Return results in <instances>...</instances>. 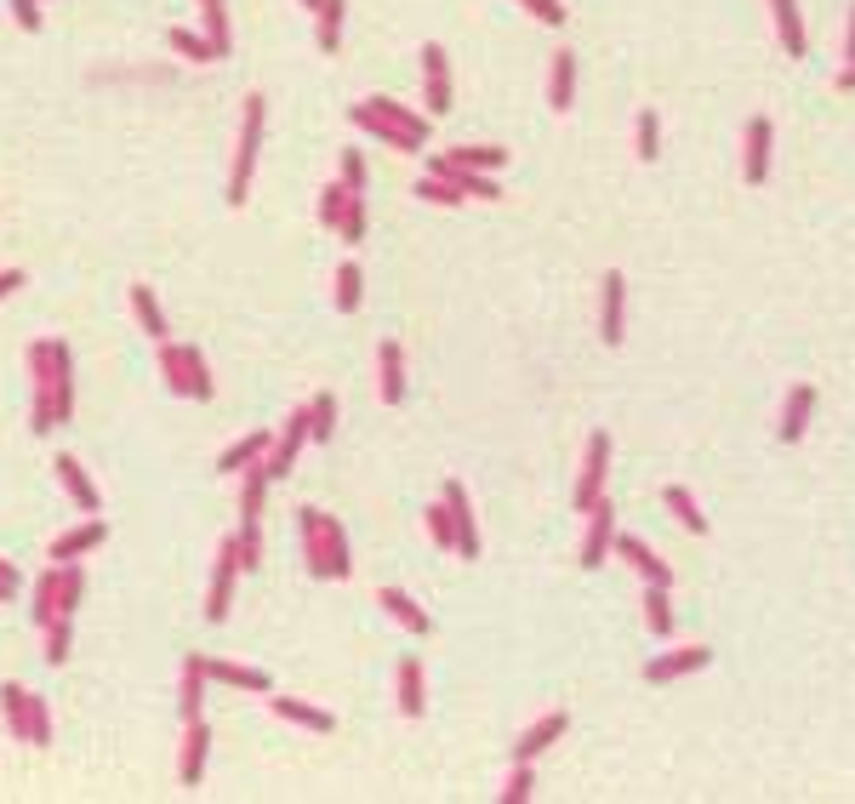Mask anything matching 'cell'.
Returning <instances> with one entry per match:
<instances>
[{
    "instance_id": "obj_1",
    "label": "cell",
    "mask_w": 855,
    "mask_h": 804,
    "mask_svg": "<svg viewBox=\"0 0 855 804\" xmlns=\"http://www.w3.org/2000/svg\"><path fill=\"white\" fill-rule=\"evenodd\" d=\"M29 376H35V434H52L74 411V376H69V348L58 337L29 343Z\"/></svg>"
},
{
    "instance_id": "obj_2",
    "label": "cell",
    "mask_w": 855,
    "mask_h": 804,
    "mask_svg": "<svg viewBox=\"0 0 855 804\" xmlns=\"http://www.w3.org/2000/svg\"><path fill=\"white\" fill-rule=\"evenodd\" d=\"M297 519H303V560H309V571L320 576V583H342V576L354 571L342 525L332 514H320V508H303Z\"/></svg>"
},
{
    "instance_id": "obj_3",
    "label": "cell",
    "mask_w": 855,
    "mask_h": 804,
    "mask_svg": "<svg viewBox=\"0 0 855 804\" xmlns=\"http://www.w3.org/2000/svg\"><path fill=\"white\" fill-rule=\"evenodd\" d=\"M263 125H268V97L251 92L240 104V143H234V166H229V206L251 194V166L263 155Z\"/></svg>"
},
{
    "instance_id": "obj_4",
    "label": "cell",
    "mask_w": 855,
    "mask_h": 804,
    "mask_svg": "<svg viewBox=\"0 0 855 804\" xmlns=\"http://www.w3.org/2000/svg\"><path fill=\"white\" fill-rule=\"evenodd\" d=\"M160 376L183 399H212V371L194 343H160Z\"/></svg>"
},
{
    "instance_id": "obj_5",
    "label": "cell",
    "mask_w": 855,
    "mask_h": 804,
    "mask_svg": "<svg viewBox=\"0 0 855 804\" xmlns=\"http://www.w3.org/2000/svg\"><path fill=\"white\" fill-rule=\"evenodd\" d=\"M605 473H611V434H593L588 440V457H582V473H576V514H588L599 496H605Z\"/></svg>"
},
{
    "instance_id": "obj_6",
    "label": "cell",
    "mask_w": 855,
    "mask_h": 804,
    "mask_svg": "<svg viewBox=\"0 0 855 804\" xmlns=\"http://www.w3.org/2000/svg\"><path fill=\"white\" fill-rule=\"evenodd\" d=\"M303 445H309V406H303V411H291V417H286V429L268 440V457H263L268 480H286L291 463H297V451H303Z\"/></svg>"
},
{
    "instance_id": "obj_7",
    "label": "cell",
    "mask_w": 855,
    "mask_h": 804,
    "mask_svg": "<svg viewBox=\"0 0 855 804\" xmlns=\"http://www.w3.org/2000/svg\"><path fill=\"white\" fill-rule=\"evenodd\" d=\"M422 104H428V120L450 115V63H445V46L434 40L422 46Z\"/></svg>"
},
{
    "instance_id": "obj_8",
    "label": "cell",
    "mask_w": 855,
    "mask_h": 804,
    "mask_svg": "<svg viewBox=\"0 0 855 804\" xmlns=\"http://www.w3.org/2000/svg\"><path fill=\"white\" fill-rule=\"evenodd\" d=\"M611 542H616V508H611L605 496H599L593 508H588V531H582V560H576V565H582V571H599V565H605V554H611Z\"/></svg>"
},
{
    "instance_id": "obj_9",
    "label": "cell",
    "mask_w": 855,
    "mask_h": 804,
    "mask_svg": "<svg viewBox=\"0 0 855 804\" xmlns=\"http://www.w3.org/2000/svg\"><path fill=\"white\" fill-rule=\"evenodd\" d=\"M234 576H240V548H234V537L217 548V565H212V593H206V616L212 622H222L229 616V605H234Z\"/></svg>"
},
{
    "instance_id": "obj_10",
    "label": "cell",
    "mask_w": 855,
    "mask_h": 804,
    "mask_svg": "<svg viewBox=\"0 0 855 804\" xmlns=\"http://www.w3.org/2000/svg\"><path fill=\"white\" fill-rule=\"evenodd\" d=\"M708 662H713L708 645H685V650H667V657L645 662V680H650V685H673V680H685V673H701Z\"/></svg>"
},
{
    "instance_id": "obj_11",
    "label": "cell",
    "mask_w": 855,
    "mask_h": 804,
    "mask_svg": "<svg viewBox=\"0 0 855 804\" xmlns=\"http://www.w3.org/2000/svg\"><path fill=\"white\" fill-rule=\"evenodd\" d=\"M770 137H775V132H770V120H764V115H752V120H747V132H742V148H747V155H742V178H747L752 189H759V183H764V171H770Z\"/></svg>"
},
{
    "instance_id": "obj_12",
    "label": "cell",
    "mask_w": 855,
    "mask_h": 804,
    "mask_svg": "<svg viewBox=\"0 0 855 804\" xmlns=\"http://www.w3.org/2000/svg\"><path fill=\"white\" fill-rule=\"evenodd\" d=\"M434 178H445L450 189H457L462 200H502V189L491 183V171H473V166H457L450 155L434 160Z\"/></svg>"
},
{
    "instance_id": "obj_13",
    "label": "cell",
    "mask_w": 855,
    "mask_h": 804,
    "mask_svg": "<svg viewBox=\"0 0 855 804\" xmlns=\"http://www.w3.org/2000/svg\"><path fill=\"white\" fill-rule=\"evenodd\" d=\"M445 508H450V525H457V554L462 560H480V531H473V508H468V491L462 480H445Z\"/></svg>"
},
{
    "instance_id": "obj_14",
    "label": "cell",
    "mask_w": 855,
    "mask_h": 804,
    "mask_svg": "<svg viewBox=\"0 0 855 804\" xmlns=\"http://www.w3.org/2000/svg\"><path fill=\"white\" fill-rule=\"evenodd\" d=\"M611 554H616V560H627V565H634V571L645 576L650 588H673V571H667V560H657V554H650V548H645L639 537H622V531H616V542H611Z\"/></svg>"
},
{
    "instance_id": "obj_15",
    "label": "cell",
    "mask_w": 855,
    "mask_h": 804,
    "mask_svg": "<svg viewBox=\"0 0 855 804\" xmlns=\"http://www.w3.org/2000/svg\"><path fill=\"white\" fill-rule=\"evenodd\" d=\"M206 753H212L206 719H189V731H183V759H178V782H183L189 793L200 788V776H206Z\"/></svg>"
},
{
    "instance_id": "obj_16",
    "label": "cell",
    "mask_w": 855,
    "mask_h": 804,
    "mask_svg": "<svg viewBox=\"0 0 855 804\" xmlns=\"http://www.w3.org/2000/svg\"><path fill=\"white\" fill-rule=\"evenodd\" d=\"M354 125H360V132H371L376 143H388L394 155H422V137L399 132V125H394V120H383V115H376L371 104H354Z\"/></svg>"
},
{
    "instance_id": "obj_17",
    "label": "cell",
    "mask_w": 855,
    "mask_h": 804,
    "mask_svg": "<svg viewBox=\"0 0 855 804\" xmlns=\"http://www.w3.org/2000/svg\"><path fill=\"white\" fill-rule=\"evenodd\" d=\"M622 314H627V280H622V268H611L605 297H599V337H605L611 348L622 343Z\"/></svg>"
},
{
    "instance_id": "obj_18",
    "label": "cell",
    "mask_w": 855,
    "mask_h": 804,
    "mask_svg": "<svg viewBox=\"0 0 855 804\" xmlns=\"http://www.w3.org/2000/svg\"><path fill=\"white\" fill-rule=\"evenodd\" d=\"M376 394H383V406L406 399V355H399V343L376 348Z\"/></svg>"
},
{
    "instance_id": "obj_19",
    "label": "cell",
    "mask_w": 855,
    "mask_h": 804,
    "mask_svg": "<svg viewBox=\"0 0 855 804\" xmlns=\"http://www.w3.org/2000/svg\"><path fill=\"white\" fill-rule=\"evenodd\" d=\"M206 680L234 685V691H251V696H268V691H274V680H268L263 668H245V662H217V657H206Z\"/></svg>"
},
{
    "instance_id": "obj_20",
    "label": "cell",
    "mask_w": 855,
    "mask_h": 804,
    "mask_svg": "<svg viewBox=\"0 0 855 804\" xmlns=\"http://www.w3.org/2000/svg\"><path fill=\"white\" fill-rule=\"evenodd\" d=\"M565 724H570L565 713H542V719L531 724V731H525V736L514 742V759H519V765H531V759H537V753H547L553 742H559V736H565Z\"/></svg>"
},
{
    "instance_id": "obj_21",
    "label": "cell",
    "mask_w": 855,
    "mask_h": 804,
    "mask_svg": "<svg viewBox=\"0 0 855 804\" xmlns=\"http://www.w3.org/2000/svg\"><path fill=\"white\" fill-rule=\"evenodd\" d=\"M104 537H109V525L104 519H86V525H74V531H63L58 542H52V560L63 565V560H81V554H92V548H104Z\"/></svg>"
},
{
    "instance_id": "obj_22",
    "label": "cell",
    "mask_w": 855,
    "mask_h": 804,
    "mask_svg": "<svg viewBox=\"0 0 855 804\" xmlns=\"http://www.w3.org/2000/svg\"><path fill=\"white\" fill-rule=\"evenodd\" d=\"M268 713H274V719H291V724H303V731H314V736H325V731H332V724H337V719L325 713V708H309V701H297V696H274V691H268Z\"/></svg>"
},
{
    "instance_id": "obj_23",
    "label": "cell",
    "mask_w": 855,
    "mask_h": 804,
    "mask_svg": "<svg viewBox=\"0 0 855 804\" xmlns=\"http://www.w3.org/2000/svg\"><path fill=\"white\" fill-rule=\"evenodd\" d=\"M52 468H58V480H63V491L74 496V508H81V514H97V508H104V496H97L92 473H86L81 463H74V457H58Z\"/></svg>"
},
{
    "instance_id": "obj_24",
    "label": "cell",
    "mask_w": 855,
    "mask_h": 804,
    "mask_svg": "<svg viewBox=\"0 0 855 804\" xmlns=\"http://www.w3.org/2000/svg\"><path fill=\"white\" fill-rule=\"evenodd\" d=\"M376 605H383V611H388L399 627H406V634H417V639L428 634V627H434V622H428V611L417 605L411 593H399V588H383V593H376Z\"/></svg>"
},
{
    "instance_id": "obj_25",
    "label": "cell",
    "mask_w": 855,
    "mask_h": 804,
    "mask_svg": "<svg viewBox=\"0 0 855 804\" xmlns=\"http://www.w3.org/2000/svg\"><path fill=\"white\" fill-rule=\"evenodd\" d=\"M547 104L559 109V115L576 104V52H553V69H547Z\"/></svg>"
},
{
    "instance_id": "obj_26",
    "label": "cell",
    "mask_w": 855,
    "mask_h": 804,
    "mask_svg": "<svg viewBox=\"0 0 855 804\" xmlns=\"http://www.w3.org/2000/svg\"><path fill=\"white\" fill-rule=\"evenodd\" d=\"M268 468L263 463H251V468H240V519H257L263 525V502H268Z\"/></svg>"
},
{
    "instance_id": "obj_27",
    "label": "cell",
    "mask_w": 855,
    "mask_h": 804,
    "mask_svg": "<svg viewBox=\"0 0 855 804\" xmlns=\"http://www.w3.org/2000/svg\"><path fill=\"white\" fill-rule=\"evenodd\" d=\"M206 657H200V650H189L183 657V724L189 719H200V708H206Z\"/></svg>"
},
{
    "instance_id": "obj_28",
    "label": "cell",
    "mask_w": 855,
    "mask_h": 804,
    "mask_svg": "<svg viewBox=\"0 0 855 804\" xmlns=\"http://www.w3.org/2000/svg\"><path fill=\"white\" fill-rule=\"evenodd\" d=\"M0 713H7L12 742H29V685H0Z\"/></svg>"
},
{
    "instance_id": "obj_29",
    "label": "cell",
    "mask_w": 855,
    "mask_h": 804,
    "mask_svg": "<svg viewBox=\"0 0 855 804\" xmlns=\"http://www.w3.org/2000/svg\"><path fill=\"white\" fill-rule=\"evenodd\" d=\"M810 406H816V388H810V383H798V388L787 394V406H782V440H787V445H798V440H804Z\"/></svg>"
},
{
    "instance_id": "obj_30",
    "label": "cell",
    "mask_w": 855,
    "mask_h": 804,
    "mask_svg": "<svg viewBox=\"0 0 855 804\" xmlns=\"http://www.w3.org/2000/svg\"><path fill=\"white\" fill-rule=\"evenodd\" d=\"M775 12V35H782V52L804 58V17H798V0H770Z\"/></svg>"
},
{
    "instance_id": "obj_31",
    "label": "cell",
    "mask_w": 855,
    "mask_h": 804,
    "mask_svg": "<svg viewBox=\"0 0 855 804\" xmlns=\"http://www.w3.org/2000/svg\"><path fill=\"white\" fill-rule=\"evenodd\" d=\"M422 708H428V691H422V662H417V657H406V662H399V713H406V719H422Z\"/></svg>"
},
{
    "instance_id": "obj_32",
    "label": "cell",
    "mask_w": 855,
    "mask_h": 804,
    "mask_svg": "<svg viewBox=\"0 0 855 804\" xmlns=\"http://www.w3.org/2000/svg\"><path fill=\"white\" fill-rule=\"evenodd\" d=\"M268 440H274L268 429L245 434L240 445H229V451H222V463H217V468H222V473H240V468H251V463H263V457H268Z\"/></svg>"
},
{
    "instance_id": "obj_33",
    "label": "cell",
    "mask_w": 855,
    "mask_h": 804,
    "mask_svg": "<svg viewBox=\"0 0 855 804\" xmlns=\"http://www.w3.org/2000/svg\"><path fill=\"white\" fill-rule=\"evenodd\" d=\"M200 17H206L212 52H217V58H229V46H234V35H229V0H200Z\"/></svg>"
},
{
    "instance_id": "obj_34",
    "label": "cell",
    "mask_w": 855,
    "mask_h": 804,
    "mask_svg": "<svg viewBox=\"0 0 855 804\" xmlns=\"http://www.w3.org/2000/svg\"><path fill=\"white\" fill-rule=\"evenodd\" d=\"M332 434H337V399L332 394H314L309 399V440L314 445H332Z\"/></svg>"
},
{
    "instance_id": "obj_35",
    "label": "cell",
    "mask_w": 855,
    "mask_h": 804,
    "mask_svg": "<svg viewBox=\"0 0 855 804\" xmlns=\"http://www.w3.org/2000/svg\"><path fill=\"white\" fill-rule=\"evenodd\" d=\"M365 104H371L376 115H383V120H394L399 132H411V137H422V143H428V115H411L406 104H394V97H365Z\"/></svg>"
},
{
    "instance_id": "obj_36",
    "label": "cell",
    "mask_w": 855,
    "mask_h": 804,
    "mask_svg": "<svg viewBox=\"0 0 855 804\" xmlns=\"http://www.w3.org/2000/svg\"><path fill=\"white\" fill-rule=\"evenodd\" d=\"M132 314H137V325L155 343H166V314H160V303H155V291L148 286H132Z\"/></svg>"
},
{
    "instance_id": "obj_37",
    "label": "cell",
    "mask_w": 855,
    "mask_h": 804,
    "mask_svg": "<svg viewBox=\"0 0 855 804\" xmlns=\"http://www.w3.org/2000/svg\"><path fill=\"white\" fill-rule=\"evenodd\" d=\"M667 514H673L678 525H685V531H696V537L708 531V514L696 508V496H690L685 485H667Z\"/></svg>"
},
{
    "instance_id": "obj_38",
    "label": "cell",
    "mask_w": 855,
    "mask_h": 804,
    "mask_svg": "<svg viewBox=\"0 0 855 804\" xmlns=\"http://www.w3.org/2000/svg\"><path fill=\"white\" fill-rule=\"evenodd\" d=\"M320 29H314V40H320V52H337V40H342V0H320Z\"/></svg>"
},
{
    "instance_id": "obj_39",
    "label": "cell",
    "mask_w": 855,
    "mask_h": 804,
    "mask_svg": "<svg viewBox=\"0 0 855 804\" xmlns=\"http://www.w3.org/2000/svg\"><path fill=\"white\" fill-rule=\"evenodd\" d=\"M645 622H650V634H673V605H667V588H650L645 583Z\"/></svg>"
},
{
    "instance_id": "obj_40",
    "label": "cell",
    "mask_w": 855,
    "mask_h": 804,
    "mask_svg": "<svg viewBox=\"0 0 855 804\" xmlns=\"http://www.w3.org/2000/svg\"><path fill=\"white\" fill-rule=\"evenodd\" d=\"M450 160H457V166H473V171H496L502 160H508V148H496V143H473V148H450Z\"/></svg>"
},
{
    "instance_id": "obj_41",
    "label": "cell",
    "mask_w": 855,
    "mask_h": 804,
    "mask_svg": "<svg viewBox=\"0 0 855 804\" xmlns=\"http://www.w3.org/2000/svg\"><path fill=\"white\" fill-rule=\"evenodd\" d=\"M360 291H365L360 263H342V268H337V309H342V314H354V309H360Z\"/></svg>"
},
{
    "instance_id": "obj_42",
    "label": "cell",
    "mask_w": 855,
    "mask_h": 804,
    "mask_svg": "<svg viewBox=\"0 0 855 804\" xmlns=\"http://www.w3.org/2000/svg\"><path fill=\"white\" fill-rule=\"evenodd\" d=\"M166 40H171V52H178V58H194V63H217L212 40H206V35H194V29H171Z\"/></svg>"
},
{
    "instance_id": "obj_43",
    "label": "cell",
    "mask_w": 855,
    "mask_h": 804,
    "mask_svg": "<svg viewBox=\"0 0 855 804\" xmlns=\"http://www.w3.org/2000/svg\"><path fill=\"white\" fill-rule=\"evenodd\" d=\"M29 747H52V708L40 691H29Z\"/></svg>"
},
{
    "instance_id": "obj_44",
    "label": "cell",
    "mask_w": 855,
    "mask_h": 804,
    "mask_svg": "<svg viewBox=\"0 0 855 804\" xmlns=\"http://www.w3.org/2000/svg\"><path fill=\"white\" fill-rule=\"evenodd\" d=\"M234 548H240V571H257L263 565V531H257V519H240Z\"/></svg>"
},
{
    "instance_id": "obj_45",
    "label": "cell",
    "mask_w": 855,
    "mask_h": 804,
    "mask_svg": "<svg viewBox=\"0 0 855 804\" xmlns=\"http://www.w3.org/2000/svg\"><path fill=\"white\" fill-rule=\"evenodd\" d=\"M52 616H58V565H52V571H46L40 583H35V622L46 627Z\"/></svg>"
},
{
    "instance_id": "obj_46",
    "label": "cell",
    "mask_w": 855,
    "mask_h": 804,
    "mask_svg": "<svg viewBox=\"0 0 855 804\" xmlns=\"http://www.w3.org/2000/svg\"><path fill=\"white\" fill-rule=\"evenodd\" d=\"M337 229H342L348 245H360V240H365V194H348V206H342V223H337Z\"/></svg>"
},
{
    "instance_id": "obj_47",
    "label": "cell",
    "mask_w": 855,
    "mask_h": 804,
    "mask_svg": "<svg viewBox=\"0 0 855 804\" xmlns=\"http://www.w3.org/2000/svg\"><path fill=\"white\" fill-rule=\"evenodd\" d=\"M348 194H354L348 183H325V194H320V223H325V229H337V223H342V206H348Z\"/></svg>"
},
{
    "instance_id": "obj_48",
    "label": "cell",
    "mask_w": 855,
    "mask_h": 804,
    "mask_svg": "<svg viewBox=\"0 0 855 804\" xmlns=\"http://www.w3.org/2000/svg\"><path fill=\"white\" fill-rule=\"evenodd\" d=\"M69 639H74V634H69V616H52V622H46V650H40V657L58 668V662L69 657Z\"/></svg>"
},
{
    "instance_id": "obj_49",
    "label": "cell",
    "mask_w": 855,
    "mask_h": 804,
    "mask_svg": "<svg viewBox=\"0 0 855 804\" xmlns=\"http://www.w3.org/2000/svg\"><path fill=\"white\" fill-rule=\"evenodd\" d=\"M428 537H434L439 548H457V525H450V508H445V502H434V508H428Z\"/></svg>"
},
{
    "instance_id": "obj_50",
    "label": "cell",
    "mask_w": 855,
    "mask_h": 804,
    "mask_svg": "<svg viewBox=\"0 0 855 804\" xmlns=\"http://www.w3.org/2000/svg\"><path fill=\"white\" fill-rule=\"evenodd\" d=\"M531 788H537L531 765H519V759H514V776H508V788H502V804H525V799H531Z\"/></svg>"
},
{
    "instance_id": "obj_51",
    "label": "cell",
    "mask_w": 855,
    "mask_h": 804,
    "mask_svg": "<svg viewBox=\"0 0 855 804\" xmlns=\"http://www.w3.org/2000/svg\"><path fill=\"white\" fill-rule=\"evenodd\" d=\"M662 155V125H657V115H639V160H657Z\"/></svg>"
},
{
    "instance_id": "obj_52",
    "label": "cell",
    "mask_w": 855,
    "mask_h": 804,
    "mask_svg": "<svg viewBox=\"0 0 855 804\" xmlns=\"http://www.w3.org/2000/svg\"><path fill=\"white\" fill-rule=\"evenodd\" d=\"M417 194H422V200H434V206H457V200H462V194L450 189L445 178H434V171H428V178L417 183Z\"/></svg>"
},
{
    "instance_id": "obj_53",
    "label": "cell",
    "mask_w": 855,
    "mask_h": 804,
    "mask_svg": "<svg viewBox=\"0 0 855 804\" xmlns=\"http://www.w3.org/2000/svg\"><path fill=\"white\" fill-rule=\"evenodd\" d=\"M519 7L531 12L537 23H547V29H559V23H565V7H559V0H519Z\"/></svg>"
},
{
    "instance_id": "obj_54",
    "label": "cell",
    "mask_w": 855,
    "mask_h": 804,
    "mask_svg": "<svg viewBox=\"0 0 855 804\" xmlns=\"http://www.w3.org/2000/svg\"><path fill=\"white\" fill-rule=\"evenodd\" d=\"M342 183L354 194H365V155H360V148H348V155H342Z\"/></svg>"
},
{
    "instance_id": "obj_55",
    "label": "cell",
    "mask_w": 855,
    "mask_h": 804,
    "mask_svg": "<svg viewBox=\"0 0 855 804\" xmlns=\"http://www.w3.org/2000/svg\"><path fill=\"white\" fill-rule=\"evenodd\" d=\"M12 17H17V29H40V0H12Z\"/></svg>"
},
{
    "instance_id": "obj_56",
    "label": "cell",
    "mask_w": 855,
    "mask_h": 804,
    "mask_svg": "<svg viewBox=\"0 0 855 804\" xmlns=\"http://www.w3.org/2000/svg\"><path fill=\"white\" fill-rule=\"evenodd\" d=\"M12 593H17V565L0 560V605H12Z\"/></svg>"
},
{
    "instance_id": "obj_57",
    "label": "cell",
    "mask_w": 855,
    "mask_h": 804,
    "mask_svg": "<svg viewBox=\"0 0 855 804\" xmlns=\"http://www.w3.org/2000/svg\"><path fill=\"white\" fill-rule=\"evenodd\" d=\"M17 286H23V268H0V297L17 291Z\"/></svg>"
},
{
    "instance_id": "obj_58",
    "label": "cell",
    "mask_w": 855,
    "mask_h": 804,
    "mask_svg": "<svg viewBox=\"0 0 855 804\" xmlns=\"http://www.w3.org/2000/svg\"><path fill=\"white\" fill-rule=\"evenodd\" d=\"M833 86H839V92H855V63H844V69H839V81H833Z\"/></svg>"
},
{
    "instance_id": "obj_59",
    "label": "cell",
    "mask_w": 855,
    "mask_h": 804,
    "mask_svg": "<svg viewBox=\"0 0 855 804\" xmlns=\"http://www.w3.org/2000/svg\"><path fill=\"white\" fill-rule=\"evenodd\" d=\"M844 58L855 63V7H850V35H844Z\"/></svg>"
},
{
    "instance_id": "obj_60",
    "label": "cell",
    "mask_w": 855,
    "mask_h": 804,
    "mask_svg": "<svg viewBox=\"0 0 855 804\" xmlns=\"http://www.w3.org/2000/svg\"><path fill=\"white\" fill-rule=\"evenodd\" d=\"M303 7H320V0H303Z\"/></svg>"
}]
</instances>
